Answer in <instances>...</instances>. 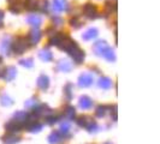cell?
Segmentation results:
<instances>
[{
	"instance_id": "obj_1",
	"label": "cell",
	"mask_w": 160,
	"mask_h": 144,
	"mask_svg": "<svg viewBox=\"0 0 160 144\" xmlns=\"http://www.w3.org/2000/svg\"><path fill=\"white\" fill-rule=\"evenodd\" d=\"M28 48V42L25 40V37H17V40L13 43V52L16 54H22L25 52V49Z\"/></svg>"
},
{
	"instance_id": "obj_2",
	"label": "cell",
	"mask_w": 160,
	"mask_h": 144,
	"mask_svg": "<svg viewBox=\"0 0 160 144\" xmlns=\"http://www.w3.org/2000/svg\"><path fill=\"white\" fill-rule=\"evenodd\" d=\"M92 83H93V76L90 73H83L78 78V84H80V87H83V88L89 87Z\"/></svg>"
},
{
	"instance_id": "obj_3",
	"label": "cell",
	"mask_w": 160,
	"mask_h": 144,
	"mask_svg": "<svg viewBox=\"0 0 160 144\" xmlns=\"http://www.w3.org/2000/svg\"><path fill=\"white\" fill-rule=\"evenodd\" d=\"M78 125L82 126V127H86V128H93V126H95V122L93 120L90 119L89 117H81L78 119Z\"/></svg>"
},
{
	"instance_id": "obj_4",
	"label": "cell",
	"mask_w": 160,
	"mask_h": 144,
	"mask_svg": "<svg viewBox=\"0 0 160 144\" xmlns=\"http://www.w3.org/2000/svg\"><path fill=\"white\" fill-rule=\"evenodd\" d=\"M66 0H53V8L57 12H62L66 10Z\"/></svg>"
},
{
	"instance_id": "obj_5",
	"label": "cell",
	"mask_w": 160,
	"mask_h": 144,
	"mask_svg": "<svg viewBox=\"0 0 160 144\" xmlns=\"http://www.w3.org/2000/svg\"><path fill=\"white\" fill-rule=\"evenodd\" d=\"M83 11H84L86 16L89 17V18H94L96 16V7L92 4H87L83 8Z\"/></svg>"
},
{
	"instance_id": "obj_6",
	"label": "cell",
	"mask_w": 160,
	"mask_h": 144,
	"mask_svg": "<svg viewBox=\"0 0 160 144\" xmlns=\"http://www.w3.org/2000/svg\"><path fill=\"white\" fill-rule=\"evenodd\" d=\"M5 127L10 132H16V131H19V128H21V122H18L17 120H11L10 122L6 124Z\"/></svg>"
},
{
	"instance_id": "obj_7",
	"label": "cell",
	"mask_w": 160,
	"mask_h": 144,
	"mask_svg": "<svg viewBox=\"0 0 160 144\" xmlns=\"http://www.w3.org/2000/svg\"><path fill=\"white\" fill-rule=\"evenodd\" d=\"M48 85H49L48 77L45 76V74H41L40 77H39V79H38V87L40 89H42V90H45V89L48 88Z\"/></svg>"
},
{
	"instance_id": "obj_8",
	"label": "cell",
	"mask_w": 160,
	"mask_h": 144,
	"mask_svg": "<svg viewBox=\"0 0 160 144\" xmlns=\"http://www.w3.org/2000/svg\"><path fill=\"white\" fill-rule=\"evenodd\" d=\"M108 48V46L106 45V42H102V41H100V42H98L95 43V46H94V50H95L98 54H100V55H102L104 54V52Z\"/></svg>"
},
{
	"instance_id": "obj_9",
	"label": "cell",
	"mask_w": 160,
	"mask_h": 144,
	"mask_svg": "<svg viewBox=\"0 0 160 144\" xmlns=\"http://www.w3.org/2000/svg\"><path fill=\"white\" fill-rule=\"evenodd\" d=\"M80 106L83 109H88V108H90L93 106V101L89 97H87V96H83V97H81L80 100Z\"/></svg>"
},
{
	"instance_id": "obj_10",
	"label": "cell",
	"mask_w": 160,
	"mask_h": 144,
	"mask_svg": "<svg viewBox=\"0 0 160 144\" xmlns=\"http://www.w3.org/2000/svg\"><path fill=\"white\" fill-rule=\"evenodd\" d=\"M16 69L15 67H8L6 70H5V79L6 80H12L15 77H16Z\"/></svg>"
},
{
	"instance_id": "obj_11",
	"label": "cell",
	"mask_w": 160,
	"mask_h": 144,
	"mask_svg": "<svg viewBox=\"0 0 160 144\" xmlns=\"http://www.w3.org/2000/svg\"><path fill=\"white\" fill-rule=\"evenodd\" d=\"M71 67H72L71 63H69L68 60H62V61L59 63V65H58V69H59V70H62V71H64V72L70 71V70H71Z\"/></svg>"
},
{
	"instance_id": "obj_12",
	"label": "cell",
	"mask_w": 160,
	"mask_h": 144,
	"mask_svg": "<svg viewBox=\"0 0 160 144\" xmlns=\"http://www.w3.org/2000/svg\"><path fill=\"white\" fill-rule=\"evenodd\" d=\"M28 22H29V24H32V25L39 26V25L42 23V19H41V17L38 16V15H32V16L28 18Z\"/></svg>"
},
{
	"instance_id": "obj_13",
	"label": "cell",
	"mask_w": 160,
	"mask_h": 144,
	"mask_svg": "<svg viewBox=\"0 0 160 144\" xmlns=\"http://www.w3.org/2000/svg\"><path fill=\"white\" fill-rule=\"evenodd\" d=\"M96 35H98V30L96 29H89L87 31L83 34V39L84 40H92V39H94Z\"/></svg>"
},
{
	"instance_id": "obj_14",
	"label": "cell",
	"mask_w": 160,
	"mask_h": 144,
	"mask_svg": "<svg viewBox=\"0 0 160 144\" xmlns=\"http://www.w3.org/2000/svg\"><path fill=\"white\" fill-rule=\"evenodd\" d=\"M29 39H30V42L32 43H36V42H39V40L41 39V34L39 30H32L30 32V35H29Z\"/></svg>"
},
{
	"instance_id": "obj_15",
	"label": "cell",
	"mask_w": 160,
	"mask_h": 144,
	"mask_svg": "<svg viewBox=\"0 0 160 144\" xmlns=\"http://www.w3.org/2000/svg\"><path fill=\"white\" fill-rule=\"evenodd\" d=\"M99 85L102 89H108V88H111L112 82H111V79H108L107 77H102V78L100 79V82H99Z\"/></svg>"
},
{
	"instance_id": "obj_16",
	"label": "cell",
	"mask_w": 160,
	"mask_h": 144,
	"mask_svg": "<svg viewBox=\"0 0 160 144\" xmlns=\"http://www.w3.org/2000/svg\"><path fill=\"white\" fill-rule=\"evenodd\" d=\"M40 58L42 59V60H45V61H49V60H52L53 55H52V53H51L49 50L43 49V50H41L40 52Z\"/></svg>"
},
{
	"instance_id": "obj_17",
	"label": "cell",
	"mask_w": 160,
	"mask_h": 144,
	"mask_svg": "<svg viewBox=\"0 0 160 144\" xmlns=\"http://www.w3.org/2000/svg\"><path fill=\"white\" fill-rule=\"evenodd\" d=\"M102 55L107 59V60H114V54H113V50L111 49V48L108 47L106 50L104 52V54Z\"/></svg>"
},
{
	"instance_id": "obj_18",
	"label": "cell",
	"mask_w": 160,
	"mask_h": 144,
	"mask_svg": "<svg viewBox=\"0 0 160 144\" xmlns=\"http://www.w3.org/2000/svg\"><path fill=\"white\" fill-rule=\"evenodd\" d=\"M49 139H51L52 143H53V142H58L59 139H62V133H60V132H53V133L49 136Z\"/></svg>"
},
{
	"instance_id": "obj_19",
	"label": "cell",
	"mask_w": 160,
	"mask_h": 144,
	"mask_svg": "<svg viewBox=\"0 0 160 144\" xmlns=\"http://www.w3.org/2000/svg\"><path fill=\"white\" fill-rule=\"evenodd\" d=\"M65 115H66V118H72V117L75 115V108L69 107V108L65 111Z\"/></svg>"
},
{
	"instance_id": "obj_20",
	"label": "cell",
	"mask_w": 160,
	"mask_h": 144,
	"mask_svg": "<svg viewBox=\"0 0 160 144\" xmlns=\"http://www.w3.org/2000/svg\"><path fill=\"white\" fill-rule=\"evenodd\" d=\"M105 109H106L105 107H99V108H98V111H96V115H98V117H104Z\"/></svg>"
},
{
	"instance_id": "obj_21",
	"label": "cell",
	"mask_w": 160,
	"mask_h": 144,
	"mask_svg": "<svg viewBox=\"0 0 160 144\" xmlns=\"http://www.w3.org/2000/svg\"><path fill=\"white\" fill-rule=\"evenodd\" d=\"M32 59H28V60H22L21 61V64L24 65V66H28V67H30V66H32Z\"/></svg>"
},
{
	"instance_id": "obj_22",
	"label": "cell",
	"mask_w": 160,
	"mask_h": 144,
	"mask_svg": "<svg viewBox=\"0 0 160 144\" xmlns=\"http://www.w3.org/2000/svg\"><path fill=\"white\" fill-rule=\"evenodd\" d=\"M2 19H4V12L0 11V25L2 24Z\"/></svg>"
},
{
	"instance_id": "obj_23",
	"label": "cell",
	"mask_w": 160,
	"mask_h": 144,
	"mask_svg": "<svg viewBox=\"0 0 160 144\" xmlns=\"http://www.w3.org/2000/svg\"><path fill=\"white\" fill-rule=\"evenodd\" d=\"M0 64H1V59H0Z\"/></svg>"
}]
</instances>
